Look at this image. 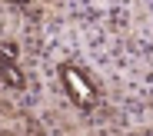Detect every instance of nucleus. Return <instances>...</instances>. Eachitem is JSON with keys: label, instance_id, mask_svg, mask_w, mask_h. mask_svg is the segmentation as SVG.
Here are the masks:
<instances>
[{"label": "nucleus", "instance_id": "1", "mask_svg": "<svg viewBox=\"0 0 153 136\" xmlns=\"http://www.w3.org/2000/svg\"><path fill=\"white\" fill-rule=\"evenodd\" d=\"M60 80H63V86H67V93H70V100L76 106H83V110H93V106H97V86L83 76V70L63 67L60 70Z\"/></svg>", "mask_w": 153, "mask_h": 136}, {"label": "nucleus", "instance_id": "2", "mask_svg": "<svg viewBox=\"0 0 153 136\" xmlns=\"http://www.w3.org/2000/svg\"><path fill=\"white\" fill-rule=\"evenodd\" d=\"M4 83H7V86H13V90L27 86V80H23V73L13 67V60H7V63H4Z\"/></svg>", "mask_w": 153, "mask_h": 136}]
</instances>
